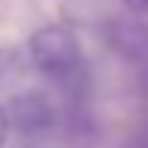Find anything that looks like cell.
<instances>
[{"label":"cell","instance_id":"obj_4","mask_svg":"<svg viewBox=\"0 0 148 148\" xmlns=\"http://www.w3.org/2000/svg\"><path fill=\"white\" fill-rule=\"evenodd\" d=\"M27 70V58L15 45H0V91L15 88Z\"/></svg>","mask_w":148,"mask_h":148},{"label":"cell","instance_id":"obj_6","mask_svg":"<svg viewBox=\"0 0 148 148\" xmlns=\"http://www.w3.org/2000/svg\"><path fill=\"white\" fill-rule=\"evenodd\" d=\"M121 3L136 15H148V0H121Z\"/></svg>","mask_w":148,"mask_h":148},{"label":"cell","instance_id":"obj_2","mask_svg":"<svg viewBox=\"0 0 148 148\" xmlns=\"http://www.w3.org/2000/svg\"><path fill=\"white\" fill-rule=\"evenodd\" d=\"M6 115H9V124L15 130L27 133V136H36V133L49 130L55 124V106L45 94L39 91H24L18 97H12V103L6 106Z\"/></svg>","mask_w":148,"mask_h":148},{"label":"cell","instance_id":"obj_1","mask_svg":"<svg viewBox=\"0 0 148 148\" xmlns=\"http://www.w3.org/2000/svg\"><path fill=\"white\" fill-rule=\"evenodd\" d=\"M82 51H79V39L73 36V30L60 27V24H49L39 27L27 42V60L45 76H60V73L73 70L76 64H82Z\"/></svg>","mask_w":148,"mask_h":148},{"label":"cell","instance_id":"obj_5","mask_svg":"<svg viewBox=\"0 0 148 148\" xmlns=\"http://www.w3.org/2000/svg\"><path fill=\"white\" fill-rule=\"evenodd\" d=\"M9 130H12V124H9V115H6V109L0 106V148L6 145V136H9Z\"/></svg>","mask_w":148,"mask_h":148},{"label":"cell","instance_id":"obj_7","mask_svg":"<svg viewBox=\"0 0 148 148\" xmlns=\"http://www.w3.org/2000/svg\"><path fill=\"white\" fill-rule=\"evenodd\" d=\"M145 148H148V130H145Z\"/></svg>","mask_w":148,"mask_h":148},{"label":"cell","instance_id":"obj_3","mask_svg":"<svg viewBox=\"0 0 148 148\" xmlns=\"http://www.w3.org/2000/svg\"><path fill=\"white\" fill-rule=\"evenodd\" d=\"M109 45L127 60H148V24L136 18H112L106 24Z\"/></svg>","mask_w":148,"mask_h":148}]
</instances>
